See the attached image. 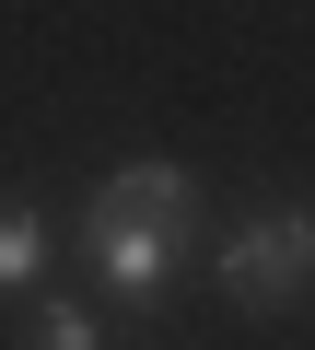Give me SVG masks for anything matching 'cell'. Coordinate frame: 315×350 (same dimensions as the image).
I'll return each instance as SVG.
<instances>
[{
    "instance_id": "obj_1",
    "label": "cell",
    "mask_w": 315,
    "mask_h": 350,
    "mask_svg": "<svg viewBox=\"0 0 315 350\" xmlns=\"http://www.w3.org/2000/svg\"><path fill=\"white\" fill-rule=\"evenodd\" d=\"M222 292H234V304H292V292H315V211H257L245 234H222Z\"/></svg>"
},
{
    "instance_id": "obj_2",
    "label": "cell",
    "mask_w": 315,
    "mask_h": 350,
    "mask_svg": "<svg viewBox=\"0 0 315 350\" xmlns=\"http://www.w3.org/2000/svg\"><path fill=\"white\" fill-rule=\"evenodd\" d=\"M82 257H94L105 292L152 304V292H164V269H176V222H117V211H94V222H82Z\"/></svg>"
},
{
    "instance_id": "obj_3",
    "label": "cell",
    "mask_w": 315,
    "mask_h": 350,
    "mask_svg": "<svg viewBox=\"0 0 315 350\" xmlns=\"http://www.w3.org/2000/svg\"><path fill=\"white\" fill-rule=\"evenodd\" d=\"M94 211H117V222H176V234H187L199 175H187V163H117L105 187H94Z\"/></svg>"
},
{
    "instance_id": "obj_4",
    "label": "cell",
    "mask_w": 315,
    "mask_h": 350,
    "mask_svg": "<svg viewBox=\"0 0 315 350\" xmlns=\"http://www.w3.org/2000/svg\"><path fill=\"white\" fill-rule=\"evenodd\" d=\"M36 269H47V222L36 211H0V292H36Z\"/></svg>"
},
{
    "instance_id": "obj_5",
    "label": "cell",
    "mask_w": 315,
    "mask_h": 350,
    "mask_svg": "<svg viewBox=\"0 0 315 350\" xmlns=\"http://www.w3.org/2000/svg\"><path fill=\"white\" fill-rule=\"evenodd\" d=\"M24 350H105V338H94V315H82V304H36Z\"/></svg>"
}]
</instances>
